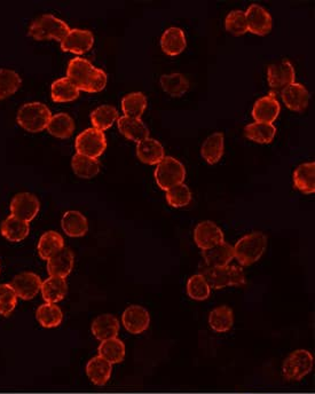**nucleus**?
I'll return each instance as SVG.
<instances>
[{
	"label": "nucleus",
	"mask_w": 315,
	"mask_h": 394,
	"mask_svg": "<svg viewBox=\"0 0 315 394\" xmlns=\"http://www.w3.org/2000/svg\"><path fill=\"white\" fill-rule=\"evenodd\" d=\"M67 77L84 92H100L107 85V73L84 57H73L69 61Z\"/></svg>",
	"instance_id": "1"
},
{
	"label": "nucleus",
	"mask_w": 315,
	"mask_h": 394,
	"mask_svg": "<svg viewBox=\"0 0 315 394\" xmlns=\"http://www.w3.org/2000/svg\"><path fill=\"white\" fill-rule=\"evenodd\" d=\"M268 247V236L264 233L254 232L243 236L236 242L234 248V258L241 266L255 264L264 254Z\"/></svg>",
	"instance_id": "2"
},
{
	"label": "nucleus",
	"mask_w": 315,
	"mask_h": 394,
	"mask_svg": "<svg viewBox=\"0 0 315 394\" xmlns=\"http://www.w3.org/2000/svg\"><path fill=\"white\" fill-rule=\"evenodd\" d=\"M71 28L67 23L53 14H43L32 20L29 26V35L37 41L55 39L61 42Z\"/></svg>",
	"instance_id": "3"
},
{
	"label": "nucleus",
	"mask_w": 315,
	"mask_h": 394,
	"mask_svg": "<svg viewBox=\"0 0 315 394\" xmlns=\"http://www.w3.org/2000/svg\"><path fill=\"white\" fill-rule=\"evenodd\" d=\"M51 117V110L45 103L30 102L19 109L16 115V121L24 130L37 133L47 129Z\"/></svg>",
	"instance_id": "4"
},
{
	"label": "nucleus",
	"mask_w": 315,
	"mask_h": 394,
	"mask_svg": "<svg viewBox=\"0 0 315 394\" xmlns=\"http://www.w3.org/2000/svg\"><path fill=\"white\" fill-rule=\"evenodd\" d=\"M200 274L209 283L211 289L220 290L227 286H242L245 284V275L239 266H226V268H200Z\"/></svg>",
	"instance_id": "5"
},
{
	"label": "nucleus",
	"mask_w": 315,
	"mask_h": 394,
	"mask_svg": "<svg viewBox=\"0 0 315 394\" xmlns=\"http://www.w3.org/2000/svg\"><path fill=\"white\" fill-rule=\"evenodd\" d=\"M185 178V166L175 157L166 156L157 164L156 170H155V179H156L159 187L163 191H166L177 184H184Z\"/></svg>",
	"instance_id": "6"
},
{
	"label": "nucleus",
	"mask_w": 315,
	"mask_h": 394,
	"mask_svg": "<svg viewBox=\"0 0 315 394\" xmlns=\"http://www.w3.org/2000/svg\"><path fill=\"white\" fill-rule=\"evenodd\" d=\"M314 358L309 351H293L284 360L282 367L284 379L290 381H300L312 372Z\"/></svg>",
	"instance_id": "7"
},
{
	"label": "nucleus",
	"mask_w": 315,
	"mask_h": 394,
	"mask_svg": "<svg viewBox=\"0 0 315 394\" xmlns=\"http://www.w3.org/2000/svg\"><path fill=\"white\" fill-rule=\"evenodd\" d=\"M75 146L77 153L92 159H99L107 148V139L102 131L96 127H89L77 136Z\"/></svg>",
	"instance_id": "8"
},
{
	"label": "nucleus",
	"mask_w": 315,
	"mask_h": 394,
	"mask_svg": "<svg viewBox=\"0 0 315 394\" xmlns=\"http://www.w3.org/2000/svg\"><path fill=\"white\" fill-rule=\"evenodd\" d=\"M10 213L12 216L30 223L35 219L41 209V202L36 195L31 193H19L10 200Z\"/></svg>",
	"instance_id": "9"
},
{
	"label": "nucleus",
	"mask_w": 315,
	"mask_h": 394,
	"mask_svg": "<svg viewBox=\"0 0 315 394\" xmlns=\"http://www.w3.org/2000/svg\"><path fill=\"white\" fill-rule=\"evenodd\" d=\"M60 43L61 48L64 52H71L73 54H84L92 48L94 36L92 31L85 29H71Z\"/></svg>",
	"instance_id": "10"
},
{
	"label": "nucleus",
	"mask_w": 315,
	"mask_h": 394,
	"mask_svg": "<svg viewBox=\"0 0 315 394\" xmlns=\"http://www.w3.org/2000/svg\"><path fill=\"white\" fill-rule=\"evenodd\" d=\"M43 281L39 275L32 272H22L14 277L10 286H13L17 298L31 300L42 289Z\"/></svg>",
	"instance_id": "11"
},
{
	"label": "nucleus",
	"mask_w": 315,
	"mask_h": 394,
	"mask_svg": "<svg viewBox=\"0 0 315 394\" xmlns=\"http://www.w3.org/2000/svg\"><path fill=\"white\" fill-rule=\"evenodd\" d=\"M194 241L203 251L224 242V233L214 221L205 220L195 227Z\"/></svg>",
	"instance_id": "12"
},
{
	"label": "nucleus",
	"mask_w": 315,
	"mask_h": 394,
	"mask_svg": "<svg viewBox=\"0 0 315 394\" xmlns=\"http://www.w3.org/2000/svg\"><path fill=\"white\" fill-rule=\"evenodd\" d=\"M295 68L289 60L275 62L268 69V84L275 91L284 89L290 84L295 83Z\"/></svg>",
	"instance_id": "13"
},
{
	"label": "nucleus",
	"mask_w": 315,
	"mask_h": 394,
	"mask_svg": "<svg viewBox=\"0 0 315 394\" xmlns=\"http://www.w3.org/2000/svg\"><path fill=\"white\" fill-rule=\"evenodd\" d=\"M248 30L258 36H264L271 31L272 16L265 7L252 3L245 12Z\"/></svg>",
	"instance_id": "14"
},
{
	"label": "nucleus",
	"mask_w": 315,
	"mask_h": 394,
	"mask_svg": "<svg viewBox=\"0 0 315 394\" xmlns=\"http://www.w3.org/2000/svg\"><path fill=\"white\" fill-rule=\"evenodd\" d=\"M122 321L125 329L132 335H140L148 329L150 323V315L142 306H129L122 316Z\"/></svg>",
	"instance_id": "15"
},
{
	"label": "nucleus",
	"mask_w": 315,
	"mask_h": 394,
	"mask_svg": "<svg viewBox=\"0 0 315 394\" xmlns=\"http://www.w3.org/2000/svg\"><path fill=\"white\" fill-rule=\"evenodd\" d=\"M280 103L277 101V96L273 92L268 96H261L258 98L252 108V117L256 122L273 124L280 114Z\"/></svg>",
	"instance_id": "16"
},
{
	"label": "nucleus",
	"mask_w": 315,
	"mask_h": 394,
	"mask_svg": "<svg viewBox=\"0 0 315 394\" xmlns=\"http://www.w3.org/2000/svg\"><path fill=\"white\" fill-rule=\"evenodd\" d=\"M207 268H226L234 259V248L224 241L202 251Z\"/></svg>",
	"instance_id": "17"
},
{
	"label": "nucleus",
	"mask_w": 315,
	"mask_h": 394,
	"mask_svg": "<svg viewBox=\"0 0 315 394\" xmlns=\"http://www.w3.org/2000/svg\"><path fill=\"white\" fill-rule=\"evenodd\" d=\"M281 96L286 107L293 112H302L309 105V92L300 83L290 84L284 87Z\"/></svg>",
	"instance_id": "18"
},
{
	"label": "nucleus",
	"mask_w": 315,
	"mask_h": 394,
	"mask_svg": "<svg viewBox=\"0 0 315 394\" xmlns=\"http://www.w3.org/2000/svg\"><path fill=\"white\" fill-rule=\"evenodd\" d=\"M118 130L130 140L140 143L149 137V130L140 118L121 116L117 119Z\"/></svg>",
	"instance_id": "19"
},
{
	"label": "nucleus",
	"mask_w": 315,
	"mask_h": 394,
	"mask_svg": "<svg viewBox=\"0 0 315 394\" xmlns=\"http://www.w3.org/2000/svg\"><path fill=\"white\" fill-rule=\"evenodd\" d=\"M73 263H75V258H73V251H71V249L64 247L60 252H57L51 259H48V274L51 277L66 279L71 273V270H73Z\"/></svg>",
	"instance_id": "20"
},
{
	"label": "nucleus",
	"mask_w": 315,
	"mask_h": 394,
	"mask_svg": "<svg viewBox=\"0 0 315 394\" xmlns=\"http://www.w3.org/2000/svg\"><path fill=\"white\" fill-rule=\"evenodd\" d=\"M186 44L185 32L178 27H170L161 37L162 50L170 57L180 54L185 50Z\"/></svg>",
	"instance_id": "21"
},
{
	"label": "nucleus",
	"mask_w": 315,
	"mask_h": 394,
	"mask_svg": "<svg viewBox=\"0 0 315 394\" xmlns=\"http://www.w3.org/2000/svg\"><path fill=\"white\" fill-rule=\"evenodd\" d=\"M92 334L100 342L117 337L119 333V321L112 314H102L92 322Z\"/></svg>",
	"instance_id": "22"
},
{
	"label": "nucleus",
	"mask_w": 315,
	"mask_h": 394,
	"mask_svg": "<svg viewBox=\"0 0 315 394\" xmlns=\"http://www.w3.org/2000/svg\"><path fill=\"white\" fill-rule=\"evenodd\" d=\"M137 155L141 162L149 166H156L166 157L162 143L152 138H147L145 140L138 143Z\"/></svg>",
	"instance_id": "23"
},
{
	"label": "nucleus",
	"mask_w": 315,
	"mask_h": 394,
	"mask_svg": "<svg viewBox=\"0 0 315 394\" xmlns=\"http://www.w3.org/2000/svg\"><path fill=\"white\" fill-rule=\"evenodd\" d=\"M61 226L64 232L71 238H82L89 231L87 219L80 211L71 210L64 213Z\"/></svg>",
	"instance_id": "24"
},
{
	"label": "nucleus",
	"mask_w": 315,
	"mask_h": 394,
	"mask_svg": "<svg viewBox=\"0 0 315 394\" xmlns=\"http://www.w3.org/2000/svg\"><path fill=\"white\" fill-rule=\"evenodd\" d=\"M112 365L102 359L101 356H96L89 360L86 365V374L93 384L103 386L112 377Z\"/></svg>",
	"instance_id": "25"
},
{
	"label": "nucleus",
	"mask_w": 315,
	"mask_h": 394,
	"mask_svg": "<svg viewBox=\"0 0 315 394\" xmlns=\"http://www.w3.org/2000/svg\"><path fill=\"white\" fill-rule=\"evenodd\" d=\"M0 232L5 239L10 242H21L27 239L30 232V226L24 220L16 217H7L0 226Z\"/></svg>",
	"instance_id": "26"
},
{
	"label": "nucleus",
	"mask_w": 315,
	"mask_h": 394,
	"mask_svg": "<svg viewBox=\"0 0 315 394\" xmlns=\"http://www.w3.org/2000/svg\"><path fill=\"white\" fill-rule=\"evenodd\" d=\"M293 184L304 194H313L315 191V163L300 164L293 172Z\"/></svg>",
	"instance_id": "27"
},
{
	"label": "nucleus",
	"mask_w": 315,
	"mask_h": 394,
	"mask_svg": "<svg viewBox=\"0 0 315 394\" xmlns=\"http://www.w3.org/2000/svg\"><path fill=\"white\" fill-rule=\"evenodd\" d=\"M225 140L221 132H214L204 140L200 147V153L209 164H216L223 157Z\"/></svg>",
	"instance_id": "28"
},
{
	"label": "nucleus",
	"mask_w": 315,
	"mask_h": 394,
	"mask_svg": "<svg viewBox=\"0 0 315 394\" xmlns=\"http://www.w3.org/2000/svg\"><path fill=\"white\" fill-rule=\"evenodd\" d=\"M67 290L66 279L50 277L47 280L43 281L41 291H42L43 299L45 302L48 304H57L66 297Z\"/></svg>",
	"instance_id": "29"
},
{
	"label": "nucleus",
	"mask_w": 315,
	"mask_h": 394,
	"mask_svg": "<svg viewBox=\"0 0 315 394\" xmlns=\"http://www.w3.org/2000/svg\"><path fill=\"white\" fill-rule=\"evenodd\" d=\"M37 248L41 258L48 261L64 248V238L54 231H48L41 236Z\"/></svg>",
	"instance_id": "30"
},
{
	"label": "nucleus",
	"mask_w": 315,
	"mask_h": 394,
	"mask_svg": "<svg viewBox=\"0 0 315 394\" xmlns=\"http://www.w3.org/2000/svg\"><path fill=\"white\" fill-rule=\"evenodd\" d=\"M71 166L78 177L84 179H91L96 177L101 169L99 159H92L89 156L76 153L71 159Z\"/></svg>",
	"instance_id": "31"
},
{
	"label": "nucleus",
	"mask_w": 315,
	"mask_h": 394,
	"mask_svg": "<svg viewBox=\"0 0 315 394\" xmlns=\"http://www.w3.org/2000/svg\"><path fill=\"white\" fill-rule=\"evenodd\" d=\"M47 131L55 138L68 139L75 131V122L71 115L67 112H60L52 116L47 125Z\"/></svg>",
	"instance_id": "32"
},
{
	"label": "nucleus",
	"mask_w": 315,
	"mask_h": 394,
	"mask_svg": "<svg viewBox=\"0 0 315 394\" xmlns=\"http://www.w3.org/2000/svg\"><path fill=\"white\" fill-rule=\"evenodd\" d=\"M51 96L55 102H71L80 96V89L68 77H62L52 84Z\"/></svg>",
	"instance_id": "33"
},
{
	"label": "nucleus",
	"mask_w": 315,
	"mask_h": 394,
	"mask_svg": "<svg viewBox=\"0 0 315 394\" xmlns=\"http://www.w3.org/2000/svg\"><path fill=\"white\" fill-rule=\"evenodd\" d=\"M209 324L216 333H227L230 330L234 324L233 309L226 305L212 309L209 314Z\"/></svg>",
	"instance_id": "34"
},
{
	"label": "nucleus",
	"mask_w": 315,
	"mask_h": 394,
	"mask_svg": "<svg viewBox=\"0 0 315 394\" xmlns=\"http://www.w3.org/2000/svg\"><path fill=\"white\" fill-rule=\"evenodd\" d=\"M161 86L172 96H182L189 89V80L180 73H170L161 76Z\"/></svg>",
	"instance_id": "35"
},
{
	"label": "nucleus",
	"mask_w": 315,
	"mask_h": 394,
	"mask_svg": "<svg viewBox=\"0 0 315 394\" xmlns=\"http://www.w3.org/2000/svg\"><path fill=\"white\" fill-rule=\"evenodd\" d=\"M99 356L105 361H108L110 365H116L124 360L125 358V345L121 340L117 337L112 338V340L101 342L99 349Z\"/></svg>",
	"instance_id": "36"
},
{
	"label": "nucleus",
	"mask_w": 315,
	"mask_h": 394,
	"mask_svg": "<svg viewBox=\"0 0 315 394\" xmlns=\"http://www.w3.org/2000/svg\"><path fill=\"white\" fill-rule=\"evenodd\" d=\"M117 119L118 110L115 108L114 105H99L91 114V122H92L93 126L102 132L112 127Z\"/></svg>",
	"instance_id": "37"
},
{
	"label": "nucleus",
	"mask_w": 315,
	"mask_h": 394,
	"mask_svg": "<svg viewBox=\"0 0 315 394\" xmlns=\"http://www.w3.org/2000/svg\"><path fill=\"white\" fill-rule=\"evenodd\" d=\"M245 137L259 143H268L273 140L277 134V127L268 123L255 122L244 127Z\"/></svg>",
	"instance_id": "38"
},
{
	"label": "nucleus",
	"mask_w": 315,
	"mask_h": 394,
	"mask_svg": "<svg viewBox=\"0 0 315 394\" xmlns=\"http://www.w3.org/2000/svg\"><path fill=\"white\" fill-rule=\"evenodd\" d=\"M36 318L42 327L51 329V328H57L60 326L62 319H64V313L57 304L46 302L37 309Z\"/></svg>",
	"instance_id": "39"
},
{
	"label": "nucleus",
	"mask_w": 315,
	"mask_h": 394,
	"mask_svg": "<svg viewBox=\"0 0 315 394\" xmlns=\"http://www.w3.org/2000/svg\"><path fill=\"white\" fill-rule=\"evenodd\" d=\"M146 108L147 96L143 93H129L122 98V110L128 117L140 118Z\"/></svg>",
	"instance_id": "40"
},
{
	"label": "nucleus",
	"mask_w": 315,
	"mask_h": 394,
	"mask_svg": "<svg viewBox=\"0 0 315 394\" xmlns=\"http://www.w3.org/2000/svg\"><path fill=\"white\" fill-rule=\"evenodd\" d=\"M22 80L19 73L12 69L1 68L0 69V100L13 96L20 89Z\"/></svg>",
	"instance_id": "41"
},
{
	"label": "nucleus",
	"mask_w": 315,
	"mask_h": 394,
	"mask_svg": "<svg viewBox=\"0 0 315 394\" xmlns=\"http://www.w3.org/2000/svg\"><path fill=\"white\" fill-rule=\"evenodd\" d=\"M187 293L191 299L198 302H203L210 297V286L202 274H195L188 280Z\"/></svg>",
	"instance_id": "42"
},
{
	"label": "nucleus",
	"mask_w": 315,
	"mask_h": 394,
	"mask_svg": "<svg viewBox=\"0 0 315 394\" xmlns=\"http://www.w3.org/2000/svg\"><path fill=\"white\" fill-rule=\"evenodd\" d=\"M166 200L173 207H187L191 200V189L185 184H177L166 191Z\"/></svg>",
	"instance_id": "43"
},
{
	"label": "nucleus",
	"mask_w": 315,
	"mask_h": 394,
	"mask_svg": "<svg viewBox=\"0 0 315 394\" xmlns=\"http://www.w3.org/2000/svg\"><path fill=\"white\" fill-rule=\"evenodd\" d=\"M17 304V296L8 283L0 284V315L8 318Z\"/></svg>",
	"instance_id": "44"
},
{
	"label": "nucleus",
	"mask_w": 315,
	"mask_h": 394,
	"mask_svg": "<svg viewBox=\"0 0 315 394\" xmlns=\"http://www.w3.org/2000/svg\"><path fill=\"white\" fill-rule=\"evenodd\" d=\"M225 27L233 35H243L248 31V23L244 10H235L229 12L225 20Z\"/></svg>",
	"instance_id": "45"
},
{
	"label": "nucleus",
	"mask_w": 315,
	"mask_h": 394,
	"mask_svg": "<svg viewBox=\"0 0 315 394\" xmlns=\"http://www.w3.org/2000/svg\"><path fill=\"white\" fill-rule=\"evenodd\" d=\"M0 272H1V266H0Z\"/></svg>",
	"instance_id": "46"
}]
</instances>
